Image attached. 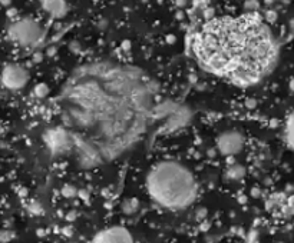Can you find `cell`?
<instances>
[{
    "label": "cell",
    "mask_w": 294,
    "mask_h": 243,
    "mask_svg": "<svg viewBox=\"0 0 294 243\" xmlns=\"http://www.w3.org/2000/svg\"><path fill=\"white\" fill-rule=\"evenodd\" d=\"M194 52L207 70L250 85L274 66L277 43L261 16L250 13L207 22L196 34Z\"/></svg>",
    "instance_id": "6da1fadb"
},
{
    "label": "cell",
    "mask_w": 294,
    "mask_h": 243,
    "mask_svg": "<svg viewBox=\"0 0 294 243\" xmlns=\"http://www.w3.org/2000/svg\"><path fill=\"white\" fill-rule=\"evenodd\" d=\"M245 106H247L248 109H254V107L257 106V102H256L254 99H248V100L245 102Z\"/></svg>",
    "instance_id": "e0dca14e"
},
{
    "label": "cell",
    "mask_w": 294,
    "mask_h": 243,
    "mask_svg": "<svg viewBox=\"0 0 294 243\" xmlns=\"http://www.w3.org/2000/svg\"><path fill=\"white\" fill-rule=\"evenodd\" d=\"M245 6H247L248 9H257V7H259V1H257V0H248V1L245 3Z\"/></svg>",
    "instance_id": "2e32d148"
},
{
    "label": "cell",
    "mask_w": 294,
    "mask_h": 243,
    "mask_svg": "<svg viewBox=\"0 0 294 243\" xmlns=\"http://www.w3.org/2000/svg\"><path fill=\"white\" fill-rule=\"evenodd\" d=\"M9 37L20 46H34L42 37L40 26L31 19H22L10 25Z\"/></svg>",
    "instance_id": "3957f363"
},
{
    "label": "cell",
    "mask_w": 294,
    "mask_h": 243,
    "mask_svg": "<svg viewBox=\"0 0 294 243\" xmlns=\"http://www.w3.org/2000/svg\"><path fill=\"white\" fill-rule=\"evenodd\" d=\"M92 243H133L131 233L122 226L108 228L99 232Z\"/></svg>",
    "instance_id": "8992f818"
},
{
    "label": "cell",
    "mask_w": 294,
    "mask_h": 243,
    "mask_svg": "<svg viewBox=\"0 0 294 243\" xmlns=\"http://www.w3.org/2000/svg\"><path fill=\"white\" fill-rule=\"evenodd\" d=\"M290 91H294V77L290 80Z\"/></svg>",
    "instance_id": "d6986e66"
},
{
    "label": "cell",
    "mask_w": 294,
    "mask_h": 243,
    "mask_svg": "<svg viewBox=\"0 0 294 243\" xmlns=\"http://www.w3.org/2000/svg\"><path fill=\"white\" fill-rule=\"evenodd\" d=\"M265 19H267L268 22H276V19H277V13H276L274 10H268V12L265 13Z\"/></svg>",
    "instance_id": "5bb4252c"
},
{
    "label": "cell",
    "mask_w": 294,
    "mask_h": 243,
    "mask_svg": "<svg viewBox=\"0 0 294 243\" xmlns=\"http://www.w3.org/2000/svg\"><path fill=\"white\" fill-rule=\"evenodd\" d=\"M12 239V233L4 230V232H0V242H9Z\"/></svg>",
    "instance_id": "4fadbf2b"
},
{
    "label": "cell",
    "mask_w": 294,
    "mask_h": 243,
    "mask_svg": "<svg viewBox=\"0 0 294 243\" xmlns=\"http://www.w3.org/2000/svg\"><path fill=\"white\" fill-rule=\"evenodd\" d=\"M76 193H78V192H76L72 186H66L65 189H64V195H65V196H75Z\"/></svg>",
    "instance_id": "9a60e30c"
},
{
    "label": "cell",
    "mask_w": 294,
    "mask_h": 243,
    "mask_svg": "<svg viewBox=\"0 0 294 243\" xmlns=\"http://www.w3.org/2000/svg\"><path fill=\"white\" fill-rule=\"evenodd\" d=\"M48 93H49V88H48V85H45V83H40V85H37V86L34 88V94H36L39 99L46 97Z\"/></svg>",
    "instance_id": "7c38bea8"
},
{
    "label": "cell",
    "mask_w": 294,
    "mask_h": 243,
    "mask_svg": "<svg viewBox=\"0 0 294 243\" xmlns=\"http://www.w3.org/2000/svg\"><path fill=\"white\" fill-rule=\"evenodd\" d=\"M284 140L287 146L294 152V110L290 113L284 127Z\"/></svg>",
    "instance_id": "9c48e42d"
},
{
    "label": "cell",
    "mask_w": 294,
    "mask_h": 243,
    "mask_svg": "<svg viewBox=\"0 0 294 243\" xmlns=\"http://www.w3.org/2000/svg\"><path fill=\"white\" fill-rule=\"evenodd\" d=\"M138 209H139V203H138L136 199H135V200H133V199L127 200V202H124V205H122V211H124V213H127V214H133Z\"/></svg>",
    "instance_id": "8fae6325"
},
{
    "label": "cell",
    "mask_w": 294,
    "mask_h": 243,
    "mask_svg": "<svg viewBox=\"0 0 294 243\" xmlns=\"http://www.w3.org/2000/svg\"><path fill=\"white\" fill-rule=\"evenodd\" d=\"M0 79H1V83L4 85V88H7L10 91H19V89L25 88V85L28 83L29 73L25 67H22L19 64H9L0 73Z\"/></svg>",
    "instance_id": "277c9868"
},
{
    "label": "cell",
    "mask_w": 294,
    "mask_h": 243,
    "mask_svg": "<svg viewBox=\"0 0 294 243\" xmlns=\"http://www.w3.org/2000/svg\"><path fill=\"white\" fill-rule=\"evenodd\" d=\"M147 189L154 202L172 211L188 208L198 192L194 175L175 160H163L152 166L147 176Z\"/></svg>",
    "instance_id": "7a4b0ae2"
},
{
    "label": "cell",
    "mask_w": 294,
    "mask_h": 243,
    "mask_svg": "<svg viewBox=\"0 0 294 243\" xmlns=\"http://www.w3.org/2000/svg\"><path fill=\"white\" fill-rule=\"evenodd\" d=\"M42 6L53 17H62L66 13V4L64 0H42Z\"/></svg>",
    "instance_id": "ba28073f"
},
{
    "label": "cell",
    "mask_w": 294,
    "mask_h": 243,
    "mask_svg": "<svg viewBox=\"0 0 294 243\" xmlns=\"http://www.w3.org/2000/svg\"><path fill=\"white\" fill-rule=\"evenodd\" d=\"M244 143V136L240 132H224L217 139V149L221 154L231 157L243 151Z\"/></svg>",
    "instance_id": "5b68a950"
},
{
    "label": "cell",
    "mask_w": 294,
    "mask_h": 243,
    "mask_svg": "<svg viewBox=\"0 0 294 243\" xmlns=\"http://www.w3.org/2000/svg\"><path fill=\"white\" fill-rule=\"evenodd\" d=\"M45 140L48 143V146L53 151V153L67 152L70 149L72 140L69 137V135L64 132L62 129H53L49 130L45 135Z\"/></svg>",
    "instance_id": "52a82bcc"
},
{
    "label": "cell",
    "mask_w": 294,
    "mask_h": 243,
    "mask_svg": "<svg viewBox=\"0 0 294 243\" xmlns=\"http://www.w3.org/2000/svg\"><path fill=\"white\" fill-rule=\"evenodd\" d=\"M0 3L4 4V6H9V4H10V0H0Z\"/></svg>",
    "instance_id": "ac0fdd59"
},
{
    "label": "cell",
    "mask_w": 294,
    "mask_h": 243,
    "mask_svg": "<svg viewBox=\"0 0 294 243\" xmlns=\"http://www.w3.org/2000/svg\"><path fill=\"white\" fill-rule=\"evenodd\" d=\"M227 176L229 178V181H241L245 176V169H244V166H241L238 163L231 165L227 170Z\"/></svg>",
    "instance_id": "30bf717a"
}]
</instances>
